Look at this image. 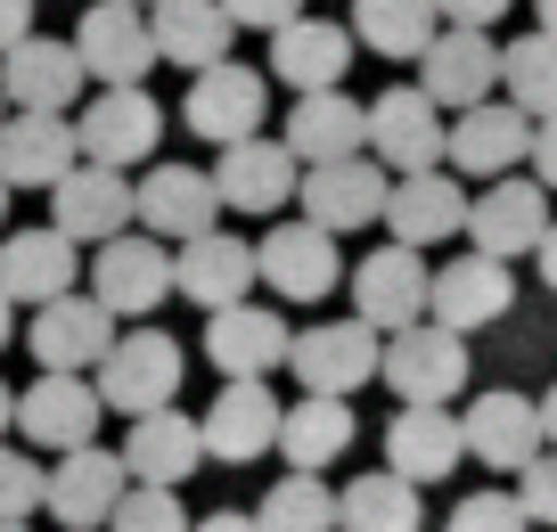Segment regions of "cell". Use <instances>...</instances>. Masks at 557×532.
<instances>
[{
  "label": "cell",
  "mask_w": 557,
  "mask_h": 532,
  "mask_svg": "<svg viewBox=\"0 0 557 532\" xmlns=\"http://www.w3.org/2000/svg\"><path fill=\"white\" fill-rule=\"evenodd\" d=\"M66 172H83L74 115H9V132H0V181L9 189H58Z\"/></svg>",
  "instance_id": "obj_28"
},
{
  "label": "cell",
  "mask_w": 557,
  "mask_h": 532,
  "mask_svg": "<svg viewBox=\"0 0 557 532\" xmlns=\"http://www.w3.org/2000/svg\"><path fill=\"white\" fill-rule=\"evenodd\" d=\"M181 336H164V327H132V336H115V352L99 361V401L107 410H123L139 426V418H157V410H173V394H181Z\"/></svg>",
  "instance_id": "obj_2"
},
{
  "label": "cell",
  "mask_w": 557,
  "mask_h": 532,
  "mask_svg": "<svg viewBox=\"0 0 557 532\" xmlns=\"http://www.w3.org/2000/svg\"><path fill=\"white\" fill-rule=\"evenodd\" d=\"M262 107H271V74L255 66H213L189 83V99H181V123H189L206 148H238V139H262Z\"/></svg>",
  "instance_id": "obj_9"
},
{
  "label": "cell",
  "mask_w": 557,
  "mask_h": 532,
  "mask_svg": "<svg viewBox=\"0 0 557 532\" xmlns=\"http://www.w3.org/2000/svg\"><path fill=\"white\" fill-rule=\"evenodd\" d=\"M533 262H541V279H549V287H557V230H549V238H541V255H533Z\"/></svg>",
  "instance_id": "obj_49"
},
{
  "label": "cell",
  "mask_w": 557,
  "mask_h": 532,
  "mask_svg": "<svg viewBox=\"0 0 557 532\" xmlns=\"http://www.w3.org/2000/svg\"><path fill=\"white\" fill-rule=\"evenodd\" d=\"M0 532H34V524H0Z\"/></svg>",
  "instance_id": "obj_57"
},
{
  "label": "cell",
  "mask_w": 557,
  "mask_h": 532,
  "mask_svg": "<svg viewBox=\"0 0 557 532\" xmlns=\"http://www.w3.org/2000/svg\"><path fill=\"white\" fill-rule=\"evenodd\" d=\"M255 262L287 304H320L329 287H345V262H336V238L312 222H271L255 238Z\"/></svg>",
  "instance_id": "obj_23"
},
{
  "label": "cell",
  "mask_w": 557,
  "mask_h": 532,
  "mask_svg": "<svg viewBox=\"0 0 557 532\" xmlns=\"http://www.w3.org/2000/svg\"><path fill=\"white\" fill-rule=\"evenodd\" d=\"M533 181H541V189H557V115L533 123Z\"/></svg>",
  "instance_id": "obj_47"
},
{
  "label": "cell",
  "mask_w": 557,
  "mask_h": 532,
  "mask_svg": "<svg viewBox=\"0 0 557 532\" xmlns=\"http://www.w3.org/2000/svg\"><path fill=\"white\" fill-rule=\"evenodd\" d=\"M123 222H139V181H132V172L83 164V172H66V181L50 189V230H58V238H74V246L132 238Z\"/></svg>",
  "instance_id": "obj_7"
},
{
  "label": "cell",
  "mask_w": 557,
  "mask_h": 532,
  "mask_svg": "<svg viewBox=\"0 0 557 532\" xmlns=\"http://www.w3.org/2000/svg\"><path fill=\"white\" fill-rule=\"evenodd\" d=\"M517 499H524L533 524H557V450H541V459L517 475Z\"/></svg>",
  "instance_id": "obj_44"
},
{
  "label": "cell",
  "mask_w": 557,
  "mask_h": 532,
  "mask_svg": "<svg viewBox=\"0 0 557 532\" xmlns=\"http://www.w3.org/2000/svg\"><path fill=\"white\" fill-rule=\"evenodd\" d=\"M296 385L304 394H320V401H352L369 378H385V336L377 327H361V320H320V327H304L296 336Z\"/></svg>",
  "instance_id": "obj_4"
},
{
  "label": "cell",
  "mask_w": 557,
  "mask_h": 532,
  "mask_svg": "<svg viewBox=\"0 0 557 532\" xmlns=\"http://www.w3.org/2000/svg\"><path fill=\"white\" fill-rule=\"evenodd\" d=\"M369 156H377L394 181H418V172H451V123L418 83L369 99Z\"/></svg>",
  "instance_id": "obj_1"
},
{
  "label": "cell",
  "mask_w": 557,
  "mask_h": 532,
  "mask_svg": "<svg viewBox=\"0 0 557 532\" xmlns=\"http://www.w3.org/2000/svg\"><path fill=\"white\" fill-rule=\"evenodd\" d=\"M90 295H99L115 320H148L164 295H181V287H173V255H164V238L132 230V238L99 246V255H90Z\"/></svg>",
  "instance_id": "obj_14"
},
{
  "label": "cell",
  "mask_w": 557,
  "mask_h": 532,
  "mask_svg": "<svg viewBox=\"0 0 557 532\" xmlns=\"http://www.w3.org/2000/svg\"><path fill=\"white\" fill-rule=\"evenodd\" d=\"M255 279H262L255 238H238V230H206V238L173 246V287L189 295V304H206V320L255 304Z\"/></svg>",
  "instance_id": "obj_13"
},
{
  "label": "cell",
  "mask_w": 557,
  "mask_h": 532,
  "mask_svg": "<svg viewBox=\"0 0 557 532\" xmlns=\"http://www.w3.org/2000/svg\"><path fill=\"white\" fill-rule=\"evenodd\" d=\"M435 9H443L451 34H492V25L508 17V0H435Z\"/></svg>",
  "instance_id": "obj_45"
},
{
  "label": "cell",
  "mask_w": 557,
  "mask_h": 532,
  "mask_svg": "<svg viewBox=\"0 0 557 532\" xmlns=\"http://www.w3.org/2000/svg\"><path fill=\"white\" fill-rule=\"evenodd\" d=\"M549 230H557V213H549V189H541V181H492L468 206V255L517 262V255H541Z\"/></svg>",
  "instance_id": "obj_12"
},
{
  "label": "cell",
  "mask_w": 557,
  "mask_h": 532,
  "mask_svg": "<svg viewBox=\"0 0 557 532\" xmlns=\"http://www.w3.org/2000/svg\"><path fill=\"white\" fill-rule=\"evenodd\" d=\"M25 352L41 361V378H99V361L115 352V311L99 295H66V304H41L25 320Z\"/></svg>",
  "instance_id": "obj_5"
},
{
  "label": "cell",
  "mask_w": 557,
  "mask_h": 532,
  "mask_svg": "<svg viewBox=\"0 0 557 532\" xmlns=\"http://www.w3.org/2000/svg\"><path fill=\"white\" fill-rule=\"evenodd\" d=\"M541 434H549V450H557V385L541 394Z\"/></svg>",
  "instance_id": "obj_50"
},
{
  "label": "cell",
  "mask_w": 557,
  "mask_h": 532,
  "mask_svg": "<svg viewBox=\"0 0 557 532\" xmlns=\"http://www.w3.org/2000/svg\"><path fill=\"white\" fill-rule=\"evenodd\" d=\"M459 459H468V426H459L451 410H394V426H385V467H394L401 483H426L435 475H459Z\"/></svg>",
  "instance_id": "obj_30"
},
{
  "label": "cell",
  "mask_w": 557,
  "mask_h": 532,
  "mask_svg": "<svg viewBox=\"0 0 557 532\" xmlns=\"http://www.w3.org/2000/svg\"><path fill=\"white\" fill-rule=\"evenodd\" d=\"M9 115H17V107H9V90H0V132H9Z\"/></svg>",
  "instance_id": "obj_54"
},
{
  "label": "cell",
  "mask_w": 557,
  "mask_h": 532,
  "mask_svg": "<svg viewBox=\"0 0 557 532\" xmlns=\"http://www.w3.org/2000/svg\"><path fill=\"white\" fill-rule=\"evenodd\" d=\"M9 197H17V189H9V181H0V222H9Z\"/></svg>",
  "instance_id": "obj_55"
},
{
  "label": "cell",
  "mask_w": 557,
  "mask_h": 532,
  "mask_svg": "<svg viewBox=\"0 0 557 532\" xmlns=\"http://www.w3.org/2000/svg\"><path fill=\"white\" fill-rule=\"evenodd\" d=\"M9 336H17V304L0 295V352H9Z\"/></svg>",
  "instance_id": "obj_51"
},
{
  "label": "cell",
  "mask_w": 557,
  "mask_h": 532,
  "mask_svg": "<svg viewBox=\"0 0 557 532\" xmlns=\"http://www.w3.org/2000/svg\"><path fill=\"white\" fill-rule=\"evenodd\" d=\"M74 50H83L90 83L99 90H139L148 83V66H157V25H148V9H123V0H99L83 25H74Z\"/></svg>",
  "instance_id": "obj_10"
},
{
  "label": "cell",
  "mask_w": 557,
  "mask_h": 532,
  "mask_svg": "<svg viewBox=\"0 0 557 532\" xmlns=\"http://www.w3.org/2000/svg\"><path fill=\"white\" fill-rule=\"evenodd\" d=\"M148 25H157V50L173 58V66H189V74L230 66V34H238V25L222 17V0H157Z\"/></svg>",
  "instance_id": "obj_35"
},
{
  "label": "cell",
  "mask_w": 557,
  "mask_h": 532,
  "mask_svg": "<svg viewBox=\"0 0 557 532\" xmlns=\"http://www.w3.org/2000/svg\"><path fill=\"white\" fill-rule=\"evenodd\" d=\"M34 508H50V467H34V450L0 443V524H34Z\"/></svg>",
  "instance_id": "obj_40"
},
{
  "label": "cell",
  "mask_w": 557,
  "mask_h": 532,
  "mask_svg": "<svg viewBox=\"0 0 557 532\" xmlns=\"http://www.w3.org/2000/svg\"><path fill=\"white\" fill-rule=\"evenodd\" d=\"M385 385H394L401 410H451L468 394V344L451 327H410V336H385Z\"/></svg>",
  "instance_id": "obj_6"
},
{
  "label": "cell",
  "mask_w": 557,
  "mask_h": 532,
  "mask_svg": "<svg viewBox=\"0 0 557 532\" xmlns=\"http://www.w3.org/2000/svg\"><path fill=\"white\" fill-rule=\"evenodd\" d=\"M17 426V394H9V385H0V434Z\"/></svg>",
  "instance_id": "obj_53"
},
{
  "label": "cell",
  "mask_w": 557,
  "mask_h": 532,
  "mask_svg": "<svg viewBox=\"0 0 557 532\" xmlns=\"http://www.w3.org/2000/svg\"><path fill=\"white\" fill-rule=\"evenodd\" d=\"M123 492H132V467H123V450H74V459L50 467V516L66 532H107L123 508Z\"/></svg>",
  "instance_id": "obj_21"
},
{
  "label": "cell",
  "mask_w": 557,
  "mask_h": 532,
  "mask_svg": "<svg viewBox=\"0 0 557 532\" xmlns=\"http://www.w3.org/2000/svg\"><path fill=\"white\" fill-rule=\"evenodd\" d=\"M336 508H345V532H418V524H426V499H418V483H401L394 467H377V475H352L345 492H336Z\"/></svg>",
  "instance_id": "obj_37"
},
{
  "label": "cell",
  "mask_w": 557,
  "mask_h": 532,
  "mask_svg": "<svg viewBox=\"0 0 557 532\" xmlns=\"http://www.w3.org/2000/svg\"><path fill=\"white\" fill-rule=\"evenodd\" d=\"M287 148H296V164H352V156H369V107L352 99V90H320V99H296L287 107Z\"/></svg>",
  "instance_id": "obj_27"
},
{
  "label": "cell",
  "mask_w": 557,
  "mask_h": 532,
  "mask_svg": "<svg viewBox=\"0 0 557 532\" xmlns=\"http://www.w3.org/2000/svg\"><path fill=\"white\" fill-rule=\"evenodd\" d=\"M468 206L475 197L459 189L451 172H418V181H394V206H385V230H394V246H443L451 230H468Z\"/></svg>",
  "instance_id": "obj_31"
},
{
  "label": "cell",
  "mask_w": 557,
  "mask_h": 532,
  "mask_svg": "<svg viewBox=\"0 0 557 532\" xmlns=\"http://www.w3.org/2000/svg\"><path fill=\"white\" fill-rule=\"evenodd\" d=\"M34 41V0H0V58Z\"/></svg>",
  "instance_id": "obj_46"
},
{
  "label": "cell",
  "mask_w": 557,
  "mask_h": 532,
  "mask_svg": "<svg viewBox=\"0 0 557 532\" xmlns=\"http://www.w3.org/2000/svg\"><path fill=\"white\" fill-rule=\"evenodd\" d=\"M443 532H533V516H524L517 492H468Z\"/></svg>",
  "instance_id": "obj_42"
},
{
  "label": "cell",
  "mask_w": 557,
  "mask_h": 532,
  "mask_svg": "<svg viewBox=\"0 0 557 532\" xmlns=\"http://www.w3.org/2000/svg\"><path fill=\"white\" fill-rule=\"evenodd\" d=\"M222 17L238 25V34H287V25L304 17V0H222Z\"/></svg>",
  "instance_id": "obj_43"
},
{
  "label": "cell",
  "mask_w": 557,
  "mask_h": 532,
  "mask_svg": "<svg viewBox=\"0 0 557 532\" xmlns=\"http://www.w3.org/2000/svg\"><path fill=\"white\" fill-rule=\"evenodd\" d=\"M352 434H361V418H352V401H287V426H278V459H287V475H320V467H336L352 450Z\"/></svg>",
  "instance_id": "obj_34"
},
{
  "label": "cell",
  "mask_w": 557,
  "mask_h": 532,
  "mask_svg": "<svg viewBox=\"0 0 557 532\" xmlns=\"http://www.w3.org/2000/svg\"><path fill=\"white\" fill-rule=\"evenodd\" d=\"M107 532H197V524H189V508H181V492H157V483H132Z\"/></svg>",
  "instance_id": "obj_41"
},
{
  "label": "cell",
  "mask_w": 557,
  "mask_h": 532,
  "mask_svg": "<svg viewBox=\"0 0 557 532\" xmlns=\"http://www.w3.org/2000/svg\"><path fill=\"white\" fill-rule=\"evenodd\" d=\"M123 467H132V483L173 492L181 475H197V467H206V418H189V410L139 418V426L123 434Z\"/></svg>",
  "instance_id": "obj_29"
},
{
  "label": "cell",
  "mask_w": 557,
  "mask_h": 532,
  "mask_svg": "<svg viewBox=\"0 0 557 532\" xmlns=\"http://www.w3.org/2000/svg\"><path fill=\"white\" fill-rule=\"evenodd\" d=\"M533 156V115H517L508 99L475 107V115L451 123V172H484V181H508V164Z\"/></svg>",
  "instance_id": "obj_33"
},
{
  "label": "cell",
  "mask_w": 557,
  "mask_h": 532,
  "mask_svg": "<svg viewBox=\"0 0 557 532\" xmlns=\"http://www.w3.org/2000/svg\"><path fill=\"white\" fill-rule=\"evenodd\" d=\"M352 41L377 58H426L443 41V9L435 0H352Z\"/></svg>",
  "instance_id": "obj_36"
},
{
  "label": "cell",
  "mask_w": 557,
  "mask_h": 532,
  "mask_svg": "<svg viewBox=\"0 0 557 532\" xmlns=\"http://www.w3.org/2000/svg\"><path fill=\"white\" fill-rule=\"evenodd\" d=\"M83 83H90L83 50H74V41H50V34H34L25 50L0 58V90H9L17 115H66V107L83 99Z\"/></svg>",
  "instance_id": "obj_22"
},
{
  "label": "cell",
  "mask_w": 557,
  "mask_h": 532,
  "mask_svg": "<svg viewBox=\"0 0 557 532\" xmlns=\"http://www.w3.org/2000/svg\"><path fill=\"white\" fill-rule=\"evenodd\" d=\"M99 418H107V401H99V385H90V378H34V385L17 394L25 443H34V450H58V459H74V450L99 443Z\"/></svg>",
  "instance_id": "obj_16"
},
{
  "label": "cell",
  "mask_w": 557,
  "mask_h": 532,
  "mask_svg": "<svg viewBox=\"0 0 557 532\" xmlns=\"http://www.w3.org/2000/svg\"><path fill=\"white\" fill-rule=\"evenodd\" d=\"M74 279H83V246L74 238H58L50 222L41 230H9V238H0V295H9V304H66V295H83L74 287Z\"/></svg>",
  "instance_id": "obj_18"
},
{
  "label": "cell",
  "mask_w": 557,
  "mask_h": 532,
  "mask_svg": "<svg viewBox=\"0 0 557 532\" xmlns=\"http://www.w3.org/2000/svg\"><path fill=\"white\" fill-rule=\"evenodd\" d=\"M197 532H262L246 508H213V516H197Z\"/></svg>",
  "instance_id": "obj_48"
},
{
  "label": "cell",
  "mask_w": 557,
  "mask_h": 532,
  "mask_svg": "<svg viewBox=\"0 0 557 532\" xmlns=\"http://www.w3.org/2000/svg\"><path fill=\"white\" fill-rule=\"evenodd\" d=\"M278 426H287V401L271 385H222L206 410V459L255 467L262 450H278Z\"/></svg>",
  "instance_id": "obj_26"
},
{
  "label": "cell",
  "mask_w": 557,
  "mask_h": 532,
  "mask_svg": "<svg viewBox=\"0 0 557 532\" xmlns=\"http://www.w3.org/2000/svg\"><path fill=\"white\" fill-rule=\"evenodd\" d=\"M533 17H541V34L557 41V0H533Z\"/></svg>",
  "instance_id": "obj_52"
},
{
  "label": "cell",
  "mask_w": 557,
  "mask_h": 532,
  "mask_svg": "<svg viewBox=\"0 0 557 532\" xmlns=\"http://www.w3.org/2000/svg\"><path fill=\"white\" fill-rule=\"evenodd\" d=\"M213 189H222V213H287L304 197V164L287 139H238L213 164Z\"/></svg>",
  "instance_id": "obj_15"
},
{
  "label": "cell",
  "mask_w": 557,
  "mask_h": 532,
  "mask_svg": "<svg viewBox=\"0 0 557 532\" xmlns=\"http://www.w3.org/2000/svg\"><path fill=\"white\" fill-rule=\"evenodd\" d=\"M345 287H352V320L377 327V336H410V327L435 320V271H426L410 246L361 255V271H352Z\"/></svg>",
  "instance_id": "obj_3"
},
{
  "label": "cell",
  "mask_w": 557,
  "mask_h": 532,
  "mask_svg": "<svg viewBox=\"0 0 557 532\" xmlns=\"http://www.w3.org/2000/svg\"><path fill=\"white\" fill-rule=\"evenodd\" d=\"M74 139H83V164H107V172L157 164L164 107L148 99V90H99V99L74 115Z\"/></svg>",
  "instance_id": "obj_8"
},
{
  "label": "cell",
  "mask_w": 557,
  "mask_h": 532,
  "mask_svg": "<svg viewBox=\"0 0 557 532\" xmlns=\"http://www.w3.org/2000/svg\"><path fill=\"white\" fill-rule=\"evenodd\" d=\"M500 99L517 107V115H533V123H549L557 115V41L541 34H517V41H500Z\"/></svg>",
  "instance_id": "obj_38"
},
{
  "label": "cell",
  "mask_w": 557,
  "mask_h": 532,
  "mask_svg": "<svg viewBox=\"0 0 557 532\" xmlns=\"http://www.w3.org/2000/svg\"><path fill=\"white\" fill-rule=\"evenodd\" d=\"M123 9H157V0H123Z\"/></svg>",
  "instance_id": "obj_56"
},
{
  "label": "cell",
  "mask_w": 557,
  "mask_h": 532,
  "mask_svg": "<svg viewBox=\"0 0 557 532\" xmlns=\"http://www.w3.org/2000/svg\"><path fill=\"white\" fill-rule=\"evenodd\" d=\"M213 213H222L213 172H197V164H148L139 172V230H148V238L189 246V238H206V230H222Z\"/></svg>",
  "instance_id": "obj_20"
},
{
  "label": "cell",
  "mask_w": 557,
  "mask_h": 532,
  "mask_svg": "<svg viewBox=\"0 0 557 532\" xmlns=\"http://www.w3.org/2000/svg\"><path fill=\"white\" fill-rule=\"evenodd\" d=\"M304 222L312 230H361V222H385V206H394V181H385L377 156H352V164H312L304 172Z\"/></svg>",
  "instance_id": "obj_19"
},
{
  "label": "cell",
  "mask_w": 557,
  "mask_h": 532,
  "mask_svg": "<svg viewBox=\"0 0 557 532\" xmlns=\"http://www.w3.org/2000/svg\"><path fill=\"white\" fill-rule=\"evenodd\" d=\"M418 90L435 107H451V123L475 115V107H492L500 99V41L492 34H451V25H443V41L418 58Z\"/></svg>",
  "instance_id": "obj_17"
},
{
  "label": "cell",
  "mask_w": 557,
  "mask_h": 532,
  "mask_svg": "<svg viewBox=\"0 0 557 532\" xmlns=\"http://www.w3.org/2000/svg\"><path fill=\"white\" fill-rule=\"evenodd\" d=\"M255 524L262 532H345V508H336V492L320 475H278L271 492H262Z\"/></svg>",
  "instance_id": "obj_39"
},
{
  "label": "cell",
  "mask_w": 557,
  "mask_h": 532,
  "mask_svg": "<svg viewBox=\"0 0 557 532\" xmlns=\"http://www.w3.org/2000/svg\"><path fill=\"white\" fill-rule=\"evenodd\" d=\"M206 361L222 369V385H262L271 369L296 361V327L278 320L271 304H238L206 320Z\"/></svg>",
  "instance_id": "obj_11"
},
{
  "label": "cell",
  "mask_w": 557,
  "mask_h": 532,
  "mask_svg": "<svg viewBox=\"0 0 557 532\" xmlns=\"http://www.w3.org/2000/svg\"><path fill=\"white\" fill-rule=\"evenodd\" d=\"M459 426H468V459L500 467V475H524V467L549 450L541 401H524V394H475L468 410H459Z\"/></svg>",
  "instance_id": "obj_24"
},
{
  "label": "cell",
  "mask_w": 557,
  "mask_h": 532,
  "mask_svg": "<svg viewBox=\"0 0 557 532\" xmlns=\"http://www.w3.org/2000/svg\"><path fill=\"white\" fill-rule=\"evenodd\" d=\"M508 295H517L508 262H492V255H451V271H435V327H451V336L492 327V320L508 311Z\"/></svg>",
  "instance_id": "obj_32"
},
{
  "label": "cell",
  "mask_w": 557,
  "mask_h": 532,
  "mask_svg": "<svg viewBox=\"0 0 557 532\" xmlns=\"http://www.w3.org/2000/svg\"><path fill=\"white\" fill-rule=\"evenodd\" d=\"M352 25L336 17H296L287 34H271V83H296V99H320L352 74Z\"/></svg>",
  "instance_id": "obj_25"
}]
</instances>
